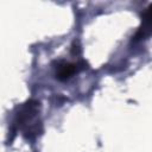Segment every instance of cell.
<instances>
[{
  "label": "cell",
  "mask_w": 152,
  "mask_h": 152,
  "mask_svg": "<svg viewBox=\"0 0 152 152\" xmlns=\"http://www.w3.org/2000/svg\"><path fill=\"white\" fill-rule=\"evenodd\" d=\"M14 124L27 139H33L39 135L43 131L39 119V102L37 100H28L21 104L15 114Z\"/></svg>",
  "instance_id": "cell-1"
},
{
  "label": "cell",
  "mask_w": 152,
  "mask_h": 152,
  "mask_svg": "<svg viewBox=\"0 0 152 152\" xmlns=\"http://www.w3.org/2000/svg\"><path fill=\"white\" fill-rule=\"evenodd\" d=\"M84 65H86L84 62L71 63V62L59 61V62H57V64L55 66V76L59 81H66L72 75H75L80 70H82L84 68Z\"/></svg>",
  "instance_id": "cell-2"
},
{
  "label": "cell",
  "mask_w": 152,
  "mask_h": 152,
  "mask_svg": "<svg viewBox=\"0 0 152 152\" xmlns=\"http://www.w3.org/2000/svg\"><path fill=\"white\" fill-rule=\"evenodd\" d=\"M152 34V4L141 13V24L132 38V43H137Z\"/></svg>",
  "instance_id": "cell-3"
},
{
  "label": "cell",
  "mask_w": 152,
  "mask_h": 152,
  "mask_svg": "<svg viewBox=\"0 0 152 152\" xmlns=\"http://www.w3.org/2000/svg\"><path fill=\"white\" fill-rule=\"evenodd\" d=\"M81 53V48L78 45V42H74L72 46H71V55L74 56H80Z\"/></svg>",
  "instance_id": "cell-4"
}]
</instances>
